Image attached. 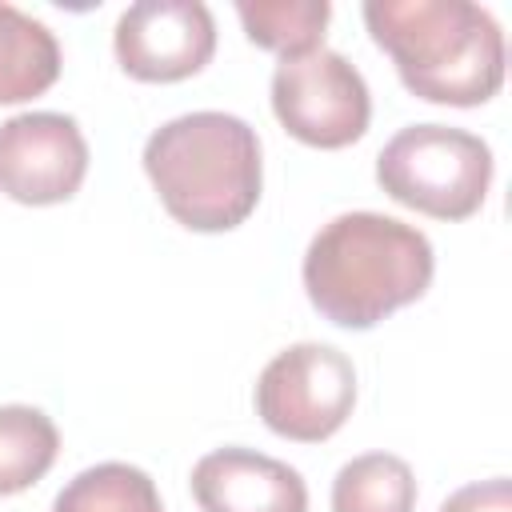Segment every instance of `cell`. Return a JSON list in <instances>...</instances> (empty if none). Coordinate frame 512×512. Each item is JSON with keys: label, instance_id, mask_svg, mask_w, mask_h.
I'll return each mask as SVG.
<instances>
[{"label": "cell", "instance_id": "obj_1", "mask_svg": "<svg viewBox=\"0 0 512 512\" xmlns=\"http://www.w3.org/2000/svg\"><path fill=\"white\" fill-rule=\"evenodd\" d=\"M432 244L420 228L384 212H344L328 220L304 252L312 308L340 328H372L388 312L420 300L432 284Z\"/></svg>", "mask_w": 512, "mask_h": 512}, {"label": "cell", "instance_id": "obj_2", "mask_svg": "<svg viewBox=\"0 0 512 512\" xmlns=\"http://www.w3.org/2000/svg\"><path fill=\"white\" fill-rule=\"evenodd\" d=\"M364 24L420 100L468 108L504 84V32L472 0H368Z\"/></svg>", "mask_w": 512, "mask_h": 512}, {"label": "cell", "instance_id": "obj_3", "mask_svg": "<svg viewBox=\"0 0 512 512\" xmlns=\"http://www.w3.org/2000/svg\"><path fill=\"white\" fill-rule=\"evenodd\" d=\"M144 172L172 220L192 232H228L260 200V140L232 112H188L148 136Z\"/></svg>", "mask_w": 512, "mask_h": 512}, {"label": "cell", "instance_id": "obj_4", "mask_svg": "<svg viewBox=\"0 0 512 512\" xmlns=\"http://www.w3.org/2000/svg\"><path fill=\"white\" fill-rule=\"evenodd\" d=\"M380 188L424 216L468 220L492 180V152L480 136L448 124H408L376 156Z\"/></svg>", "mask_w": 512, "mask_h": 512}, {"label": "cell", "instance_id": "obj_5", "mask_svg": "<svg viewBox=\"0 0 512 512\" xmlns=\"http://www.w3.org/2000/svg\"><path fill=\"white\" fill-rule=\"evenodd\" d=\"M352 404L356 368L332 344H292L276 352L256 380V412L284 440H328L352 416Z\"/></svg>", "mask_w": 512, "mask_h": 512}, {"label": "cell", "instance_id": "obj_6", "mask_svg": "<svg viewBox=\"0 0 512 512\" xmlns=\"http://www.w3.org/2000/svg\"><path fill=\"white\" fill-rule=\"evenodd\" d=\"M276 120L312 148H344L364 136L372 100L364 76L332 48L280 60L272 72Z\"/></svg>", "mask_w": 512, "mask_h": 512}, {"label": "cell", "instance_id": "obj_7", "mask_svg": "<svg viewBox=\"0 0 512 512\" xmlns=\"http://www.w3.org/2000/svg\"><path fill=\"white\" fill-rule=\"evenodd\" d=\"M128 76L168 84L200 72L216 52V20L200 0H136L112 32Z\"/></svg>", "mask_w": 512, "mask_h": 512}, {"label": "cell", "instance_id": "obj_8", "mask_svg": "<svg viewBox=\"0 0 512 512\" xmlns=\"http://www.w3.org/2000/svg\"><path fill=\"white\" fill-rule=\"evenodd\" d=\"M88 172V144L64 112H24L0 124V192L20 204L72 200Z\"/></svg>", "mask_w": 512, "mask_h": 512}, {"label": "cell", "instance_id": "obj_9", "mask_svg": "<svg viewBox=\"0 0 512 512\" xmlns=\"http://www.w3.org/2000/svg\"><path fill=\"white\" fill-rule=\"evenodd\" d=\"M200 512H308V488L296 468L256 448H216L192 468Z\"/></svg>", "mask_w": 512, "mask_h": 512}, {"label": "cell", "instance_id": "obj_10", "mask_svg": "<svg viewBox=\"0 0 512 512\" xmlns=\"http://www.w3.org/2000/svg\"><path fill=\"white\" fill-rule=\"evenodd\" d=\"M60 76V44L36 16L0 4V104L48 92Z\"/></svg>", "mask_w": 512, "mask_h": 512}, {"label": "cell", "instance_id": "obj_11", "mask_svg": "<svg viewBox=\"0 0 512 512\" xmlns=\"http://www.w3.org/2000/svg\"><path fill=\"white\" fill-rule=\"evenodd\" d=\"M416 476L392 452H364L332 480V512H412Z\"/></svg>", "mask_w": 512, "mask_h": 512}, {"label": "cell", "instance_id": "obj_12", "mask_svg": "<svg viewBox=\"0 0 512 512\" xmlns=\"http://www.w3.org/2000/svg\"><path fill=\"white\" fill-rule=\"evenodd\" d=\"M236 16L252 44L280 52L284 60L324 48V24L332 16L328 0H240Z\"/></svg>", "mask_w": 512, "mask_h": 512}, {"label": "cell", "instance_id": "obj_13", "mask_svg": "<svg viewBox=\"0 0 512 512\" xmlns=\"http://www.w3.org/2000/svg\"><path fill=\"white\" fill-rule=\"evenodd\" d=\"M60 432L56 424L28 404L0 408V496L32 488L56 460Z\"/></svg>", "mask_w": 512, "mask_h": 512}, {"label": "cell", "instance_id": "obj_14", "mask_svg": "<svg viewBox=\"0 0 512 512\" xmlns=\"http://www.w3.org/2000/svg\"><path fill=\"white\" fill-rule=\"evenodd\" d=\"M52 512H164V504L144 468L108 460L72 476L52 500Z\"/></svg>", "mask_w": 512, "mask_h": 512}, {"label": "cell", "instance_id": "obj_15", "mask_svg": "<svg viewBox=\"0 0 512 512\" xmlns=\"http://www.w3.org/2000/svg\"><path fill=\"white\" fill-rule=\"evenodd\" d=\"M440 512H512V484L504 476L464 484L460 492H452L440 504Z\"/></svg>", "mask_w": 512, "mask_h": 512}]
</instances>
